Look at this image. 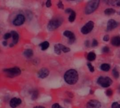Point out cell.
Instances as JSON below:
<instances>
[{
    "label": "cell",
    "instance_id": "1",
    "mask_svg": "<svg viewBox=\"0 0 120 108\" xmlns=\"http://www.w3.org/2000/svg\"><path fill=\"white\" fill-rule=\"evenodd\" d=\"M78 73L75 70H69L64 75V79L68 84H75L78 81Z\"/></svg>",
    "mask_w": 120,
    "mask_h": 108
},
{
    "label": "cell",
    "instance_id": "2",
    "mask_svg": "<svg viewBox=\"0 0 120 108\" xmlns=\"http://www.w3.org/2000/svg\"><path fill=\"white\" fill-rule=\"evenodd\" d=\"M100 4V1H91L88 3L86 5V7L85 8V13L86 14H91L93 12H94L97 8L98 7V5Z\"/></svg>",
    "mask_w": 120,
    "mask_h": 108
},
{
    "label": "cell",
    "instance_id": "3",
    "mask_svg": "<svg viewBox=\"0 0 120 108\" xmlns=\"http://www.w3.org/2000/svg\"><path fill=\"white\" fill-rule=\"evenodd\" d=\"M5 75L8 77H13L15 76H18L20 74L21 71L18 67H12L8 69H5L3 70Z\"/></svg>",
    "mask_w": 120,
    "mask_h": 108
},
{
    "label": "cell",
    "instance_id": "4",
    "mask_svg": "<svg viewBox=\"0 0 120 108\" xmlns=\"http://www.w3.org/2000/svg\"><path fill=\"white\" fill-rule=\"evenodd\" d=\"M63 22V20L60 19V18H53L49 22V25H48V29L49 30H51V31H53L56 29H57L58 27H60V25L62 24Z\"/></svg>",
    "mask_w": 120,
    "mask_h": 108
},
{
    "label": "cell",
    "instance_id": "5",
    "mask_svg": "<svg viewBox=\"0 0 120 108\" xmlns=\"http://www.w3.org/2000/svg\"><path fill=\"white\" fill-rule=\"evenodd\" d=\"M97 83L99 85H101V86H103L104 88H107V87H109L112 84V81L110 77H100L97 80Z\"/></svg>",
    "mask_w": 120,
    "mask_h": 108
},
{
    "label": "cell",
    "instance_id": "6",
    "mask_svg": "<svg viewBox=\"0 0 120 108\" xmlns=\"http://www.w3.org/2000/svg\"><path fill=\"white\" fill-rule=\"evenodd\" d=\"M94 26V22L93 21H89L84 26H83L82 27V29H81L82 33L84 34H86L89 33L93 30Z\"/></svg>",
    "mask_w": 120,
    "mask_h": 108
},
{
    "label": "cell",
    "instance_id": "7",
    "mask_svg": "<svg viewBox=\"0 0 120 108\" xmlns=\"http://www.w3.org/2000/svg\"><path fill=\"white\" fill-rule=\"evenodd\" d=\"M25 20V16L22 15V14H19L16 16V18L13 20V23L14 25L15 26H19V25H21L24 23Z\"/></svg>",
    "mask_w": 120,
    "mask_h": 108
},
{
    "label": "cell",
    "instance_id": "8",
    "mask_svg": "<svg viewBox=\"0 0 120 108\" xmlns=\"http://www.w3.org/2000/svg\"><path fill=\"white\" fill-rule=\"evenodd\" d=\"M87 108H101V104L99 101L96 100H91L88 102L86 105Z\"/></svg>",
    "mask_w": 120,
    "mask_h": 108
},
{
    "label": "cell",
    "instance_id": "9",
    "mask_svg": "<svg viewBox=\"0 0 120 108\" xmlns=\"http://www.w3.org/2000/svg\"><path fill=\"white\" fill-rule=\"evenodd\" d=\"M119 25V23L117 22H116L115 20L113 19H110L108 20V26H107V30L108 31H110L112 30H114L115 28H116L117 26Z\"/></svg>",
    "mask_w": 120,
    "mask_h": 108
},
{
    "label": "cell",
    "instance_id": "10",
    "mask_svg": "<svg viewBox=\"0 0 120 108\" xmlns=\"http://www.w3.org/2000/svg\"><path fill=\"white\" fill-rule=\"evenodd\" d=\"M63 34L65 37L69 38V43L70 44H72L75 41V34L74 33H72V32L70 31H68V30H66L63 32Z\"/></svg>",
    "mask_w": 120,
    "mask_h": 108
},
{
    "label": "cell",
    "instance_id": "11",
    "mask_svg": "<svg viewBox=\"0 0 120 108\" xmlns=\"http://www.w3.org/2000/svg\"><path fill=\"white\" fill-rule=\"evenodd\" d=\"M49 74V71L48 69L46 68H41L39 72H38V77L40 79H44L46 77H48V75Z\"/></svg>",
    "mask_w": 120,
    "mask_h": 108
},
{
    "label": "cell",
    "instance_id": "12",
    "mask_svg": "<svg viewBox=\"0 0 120 108\" xmlns=\"http://www.w3.org/2000/svg\"><path fill=\"white\" fill-rule=\"evenodd\" d=\"M21 103V100L20 98H13L10 101V106L12 108H15Z\"/></svg>",
    "mask_w": 120,
    "mask_h": 108
},
{
    "label": "cell",
    "instance_id": "13",
    "mask_svg": "<svg viewBox=\"0 0 120 108\" xmlns=\"http://www.w3.org/2000/svg\"><path fill=\"white\" fill-rule=\"evenodd\" d=\"M11 35H12V37H13V44H15L18 43V39H19V35H18V33L17 32H15V31H11Z\"/></svg>",
    "mask_w": 120,
    "mask_h": 108
},
{
    "label": "cell",
    "instance_id": "14",
    "mask_svg": "<svg viewBox=\"0 0 120 108\" xmlns=\"http://www.w3.org/2000/svg\"><path fill=\"white\" fill-rule=\"evenodd\" d=\"M112 44L115 46H120V37L117 36L112 39Z\"/></svg>",
    "mask_w": 120,
    "mask_h": 108
},
{
    "label": "cell",
    "instance_id": "15",
    "mask_svg": "<svg viewBox=\"0 0 120 108\" xmlns=\"http://www.w3.org/2000/svg\"><path fill=\"white\" fill-rule=\"evenodd\" d=\"M24 56H26L27 58H31L33 56V51L32 49H26L24 53H23Z\"/></svg>",
    "mask_w": 120,
    "mask_h": 108
},
{
    "label": "cell",
    "instance_id": "16",
    "mask_svg": "<svg viewBox=\"0 0 120 108\" xmlns=\"http://www.w3.org/2000/svg\"><path fill=\"white\" fill-rule=\"evenodd\" d=\"M39 46H40V47L41 48V50H42V51H45V50H46V49L49 48V43L48 41H44V42H42L41 44H40Z\"/></svg>",
    "mask_w": 120,
    "mask_h": 108
},
{
    "label": "cell",
    "instance_id": "17",
    "mask_svg": "<svg viewBox=\"0 0 120 108\" xmlns=\"http://www.w3.org/2000/svg\"><path fill=\"white\" fill-rule=\"evenodd\" d=\"M101 69L103 71L108 72V71H109V70H110V65L106 64V63H105V64H102V65H101Z\"/></svg>",
    "mask_w": 120,
    "mask_h": 108
},
{
    "label": "cell",
    "instance_id": "18",
    "mask_svg": "<svg viewBox=\"0 0 120 108\" xmlns=\"http://www.w3.org/2000/svg\"><path fill=\"white\" fill-rule=\"evenodd\" d=\"M96 54H95L94 53H93V52H91V53H89L88 54V56H87V59H88L89 61H94V60L96 59Z\"/></svg>",
    "mask_w": 120,
    "mask_h": 108
},
{
    "label": "cell",
    "instance_id": "19",
    "mask_svg": "<svg viewBox=\"0 0 120 108\" xmlns=\"http://www.w3.org/2000/svg\"><path fill=\"white\" fill-rule=\"evenodd\" d=\"M115 13V10L113 9V8H107L105 10V13L108 15H112V14H114Z\"/></svg>",
    "mask_w": 120,
    "mask_h": 108
},
{
    "label": "cell",
    "instance_id": "20",
    "mask_svg": "<svg viewBox=\"0 0 120 108\" xmlns=\"http://www.w3.org/2000/svg\"><path fill=\"white\" fill-rule=\"evenodd\" d=\"M54 51H55V53L58 55H60L61 53V48L59 46V44H56L55 46H54Z\"/></svg>",
    "mask_w": 120,
    "mask_h": 108
},
{
    "label": "cell",
    "instance_id": "21",
    "mask_svg": "<svg viewBox=\"0 0 120 108\" xmlns=\"http://www.w3.org/2000/svg\"><path fill=\"white\" fill-rule=\"evenodd\" d=\"M75 18H76V13H75V12L73 11L70 13V15L69 16V21L71 22H74L75 20Z\"/></svg>",
    "mask_w": 120,
    "mask_h": 108
},
{
    "label": "cell",
    "instance_id": "22",
    "mask_svg": "<svg viewBox=\"0 0 120 108\" xmlns=\"http://www.w3.org/2000/svg\"><path fill=\"white\" fill-rule=\"evenodd\" d=\"M59 46H60V48H61V51H63L64 53H68V52H70V49L68 47H66V46H65L64 45H63V44H59Z\"/></svg>",
    "mask_w": 120,
    "mask_h": 108
},
{
    "label": "cell",
    "instance_id": "23",
    "mask_svg": "<svg viewBox=\"0 0 120 108\" xmlns=\"http://www.w3.org/2000/svg\"><path fill=\"white\" fill-rule=\"evenodd\" d=\"M112 74H113V76L115 77V78H116V79L119 78V77H120L119 72L117 70L116 68H114V69H113V70H112Z\"/></svg>",
    "mask_w": 120,
    "mask_h": 108
},
{
    "label": "cell",
    "instance_id": "24",
    "mask_svg": "<svg viewBox=\"0 0 120 108\" xmlns=\"http://www.w3.org/2000/svg\"><path fill=\"white\" fill-rule=\"evenodd\" d=\"M38 97V91H34L32 95V100H36Z\"/></svg>",
    "mask_w": 120,
    "mask_h": 108
},
{
    "label": "cell",
    "instance_id": "25",
    "mask_svg": "<svg viewBox=\"0 0 120 108\" xmlns=\"http://www.w3.org/2000/svg\"><path fill=\"white\" fill-rule=\"evenodd\" d=\"M87 65H88V67H89V70H90V72H94V67L92 66V65H91L90 63H88Z\"/></svg>",
    "mask_w": 120,
    "mask_h": 108
},
{
    "label": "cell",
    "instance_id": "26",
    "mask_svg": "<svg viewBox=\"0 0 120 108\" xmlns=\"http://www.w3.org/2000/svg\"><path fill=\"white\" fill-rule=\"evenodd\" d=\"M112 108H120V104H119L118 103H114L112 105Z\"/></svg>",
    "mask_w": 120,
    "mask_h": 108
},
{
    "label": "cell",
    "instance_id": "27",
    "mask_svg": "<svg viewBox=\"0 0 120 108\" xmlns=\"http://www.w3.org/2000/svg\"><path fill=\"white\" fill-rule=\"evenodd\" d=\"M11 36H12V35H11V33H6V34H4V39L5 40H6V39H9Z\"/></svg>",
    "mask_w": 120,
    "mask_h": 108
},
{
    "label": "cell",
    "instance_id": "28",
    "mask_svg": "<svg viewBox=\"0 0 120 108\" xmlns=\"http://www.w3.org/2000/svg\"><path fill=\"white\" fill-rule=\"evenodd\" d=\"M102 51H103V53H109L110 52V48L108 47H107V46H105V47L103 48Z\"/></svg>",
    "mask_w": 120,
    "mask_h": 108
},
{
    "label": "cell",
    "instance_id": "29",
    "mask_svg": "<svg viewBox=\"0 0 120 108\" xmlns=\"http://www.w3.org/2000/svg\"><path fill=\"white\" fill-rule=\"evenodd\" d=\"M112 93H113V91H112V90H111V89H108V90L106 91V94H107L108 96H111L112 95Z\"/></svg>",
    "mask_w": 120,
    "mask_h": 108
},
{
    "label": "cell",
    "instance_id": "30",
    "mask_svg": "<svg viewBox=\"0 0 120 108\" xmlns=\"http://www.w3.org/2000/svg\"><path fill=\"white\" fill-rule=\"evenodd\" d=\"M58 8H64V6H63V4L62 3V1H60L58 3Z\"/></svg>",
    "mask_w": 120,
    "mask_h": 108
},
{
    "label": "cell",
    "instance_id": "31",
    "mask_svg": "<svg viewBox=\"0 0 120 108\" xmlns=\"http://www.w3.org/2000/svg\"><path fill=\"white\" fill-rule=\"evenodd\" d=\"M98 41L96 39H94L93 40V43H92V46H98Z\"/></svg>",
    "mask_w": 120,
    "mask_h": 108
},
{
    "label": "cell",
    "instance_id": "32",
    "mask_svg": "<svg viewBox=\"0 0 120 108\" xmlns=\"http://www.w3.org/2000/svg\"><path fill=\"white\" fill-rule=\"evenodd\" d=\"M61 107L60 106V105L59 104H58V103H55V104H53V105H52V108H60Z\"/></svg>",
    "mask_w": 120,
    "mask_h": 108
},
{
    "label": "cell",
    "instance_id": "33",
    "mask_svg": "<svg viewBox=\"0 0 120 108\" xmlns=\"http://www.w3.org/2000/svg\"><path fill=\"white\" fill-rule=\"evenodd\" d=\"M46 6L48 7V8H49V7H51V1H46Z\"/></svg>",
    "mask_w": 120,
    "mask_h": 108
},
{
    "label": "cell",
    "instance_id": "34",
    "mask_svg": "<svg viewBox=\"0 0 120 108\" xmlns=\"http://www.w3.org/2000/svg\"><path fill=\"white\" fill-rule=\"evenodd\" d=\"M109 39H110V37H109L108 35H105V36H104V37H103V40H104L105 41H109Z\"/></svg>",
    "mask_w": 120,
    "mask_h": 108
},
{
    "label": "cell",
    "instance_id": "35",
    "mask_svg": "<svg viewBox=\"0 0 120 108\" xmlns=\"http://www.w3.org/2000/svg\"><path fill=\"white\" fill-rule=\"evenodd\" d=\"M72 11H72L71 8H67V9L65 10V13H71Z\"/></svg>",
    "mask_w": 120,
    "mask_h": 108
},
{
    "label": "cell",
    "instance_id": "36",
    "mask_svg": "<svg viewBox=\"0 0 120 108\" xmlns=\"http://www.w3.org/2000/svg\"><path fill=\"white\" fill-rule=\"evenodd\" d=\"M84 44H85V45H86L87 47H89V46H90V45H89V40H86V41H85V43H84Z\"/></svg>",
    "mask_w": 120,
    "mask_h": 108
},
{
    "label": "cell",
    "instance_id": "37",
    "mask_svg": "<svg viewBox=\"0 0 120 108\" xmlns=\"http://www.w3.org/2000/svg\"><path fill=\"white\" fill-rule=\"evenodd\" d=\"M115 4H117V6H120V1H116V3Z\"/></svg>",
    "mask_w": 120,
    "mask_h": 108
},
{
    "label": "cell",
    "instance_id": "38",
    "mask_svg": "<svg viewBox=\"0 0 120 108\" xmlns=\"http://www.w3.org/2000/svg\"><path fill=\"white\" fill-rule=\"evenodd\" d=\"M34 108H45L44 107H43V106H36V107H34Z\"/></svg>",
    "mask_w": 120,
    "mask_h": 108
},
{
    "label": "cell",
    "instance_id": "39",
    "mask_svg": "<svg viewBox=\"0 0 120 108\" xmlns=\"http://www.w3.org/2000/svg\"><path fill=\"white\" fill-rule=\"evenodd\" d=\"M6 44H7V42H6V41H3V45H4V46H6Z\"/></svg>",
    "mask_w": 120,
    "mask_h": 108
},
{
    "label": "cell",
    "instance_id": "40",
    "mask_svg": "<svg viewBox=\"0 0 120 108\" xmlns=\"http://www.w3.org/2000/svg\"><path fill=\"white\" fill-rule=\"evenodd\" d=\"M12 46H13V44H10V47H12Z\"/></svg>",
    "mask_w": 120,
    "mask_h": 108
},
{
    "label": "cell",
    "instance_id": "41",
    "mask_svg": "<svg viewBox=\"0 0 120 108\" xmlns=\"http://www.w3.org/2000/svg\"><path fill=\"white\" fill-rule=\"evenodd\" d=\"M62 108V107H61V108Z\"/></svg>",
    "mask_w": 120,
    "mask_h": 108
}]
</instances>
